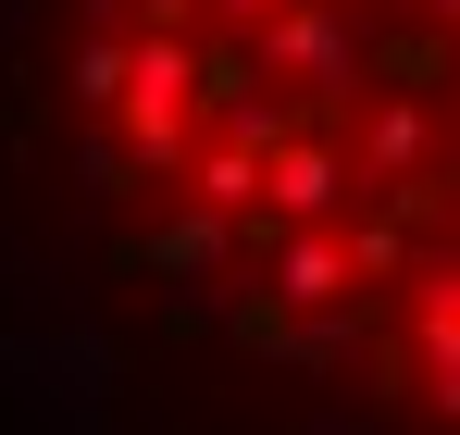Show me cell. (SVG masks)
Listing matches in <instances>:
<instances>
[{
  "label": "cell",
  "mask_w": 460,
  "mask_h": 435,
  "mask_svg": "<svg viewBox=\"0 0 460 435\" xmlns=\"http://www.w3.org/2000/svg\"><path fill=\"white\" fill-rule=\"evenodd\" d=\"M349 187H361V162H349L336 138H287L274 162H261V212H274V224H323Z\"/></svg>",
  "instance_id": "obj_2"
},
{
  "label": "cell",
  "mask_w": 460,
  "mask_h": 435,
  "mask_svg": "<svg viewBox=\"0 0 460 435\" xmlns=\"http://www.w3.org/2000/svg\"><path fill=\"white\" fill-rule=\"evenodd\" d=\"M225 249H236V212L187 200V212L150 224V249H137V262H150V274H174V287H212V274H225Z\"/></svg>",
  "instance_id": "obj_4"
},
{
  "label": "cell",
  "mask_w": 460,
  "mask_h": 435,
  "mask_svg": "<svg viewBox=\"0 0 460 435\" xmlns=\"http://www.w3.org/2000/svg\"><path fill=\"white\" fill-rule=\"evenodd\" d=\"M349 274H361V262H349V236L287 224V236H274V262H261V298H274V311H336V298H349Z\"/></svg>",
  "instance_id": "obj_3"
},
{
  "label": "cell",
  "mask_w": 460,
  "mask_h": 435,
  "mask_svg": "<svg viewBox=\"0 0 460 435\" xmlns=\"http://www.w3.org/2000/svg\"><path fill=\"white\" fill-rule=\"evenodd\" d=\"M187 200H212V212L249 224V212H261V149H225V138H212L199 162H187Z\"/></svg>",
  "instance_id": "obj_7"
},
{
  "label": "cell",
  "mask_w": 460,
  "mask_h": 435,
  "mask_svg": "<svg viewBox=\"0 0 460 435\" xmlns=\"http://www.w3.org/2000/svg\"><path fill=\"white\" fill-rule=\"evenodd\" d=\"M311 435H374V423H361V411H311Z\"/></svg>",
  "instance_id": "obj_10"
},
{
  "label": "cell",
  "mask_w": 460,
  "mask_h": 435,
  "mask_svg": "<svg viewBox=\"0 0 460 435\" xmlns=\"http://www.w3.org/2000/svg\"><path fill=\"white\" fill-rule=\"evenodd\" d=\"M423 149H436V112L423 100H374L349 162H361V187H385V174H423Z\"/></svg>",
  "instance_id": "obj_5"
},
{
  "label": "cell",
  "mask_w": 460,
  "mask_h": 435,
  "mask_svg": "<svg viewBox=\"0 0 460 435\" xmlns=\"http://www.w3.org/2000/svg\"><path fill=\"white\" fill-rule=\"evenodd\" d=\"M199 13H212V25H225V38H261V25H274V13H287V0H199Z\"/></svg>",
  "instance_id": "obj_8"
},
{
  "label": "cell",
  "mask_w": 460,
  "mask_h": 435,
  "mask_svg": "<svg viewBox=\"0 0 460 435\" xmlns=\"http://www.w3.org/2000/svg\"><path fill=\"white\" fill-rule=\"evenodd\" d=\"M361 50H374V25H361L349 0H287V13L249 38V63L311 87V100H349V87H361Z\"/></svg>",
  "instance_id": "obj_1"
},
{
  "label": "cell",
  "mask_w": 460,
  "mask_h": 435,
  "mask_svg": "<svg viewBox=\"0 0 460 435\" xmlns=\"http://www.w3.org/2000/svg\"><path fill=\"white\" fill-rule=\"evenodd\" d=\"M411 13H423V25H448V38H460V0H411Z\"/></svg>",
  "instance_id": "obj_11"
},
{
  "label": "cell",
  "mask_w": 460,
  "mask_h": 435,
  "mask_svg": "<svg viewBox=\"0 0 460 435\" xmlns=\"http://www.w3.org/2000/svg\"><path fill=\"white\" fill-rule=\"evenodd\" d=\"M125 75H137V38H112V25H87V38H75V63H63V100L112 125V112H125Z\"/></svg>",
  "instance_id": "obj_6"
},
{
  "label": "cell",
  "mask_w": 460,
  "mask_h": 435,
  "mask_svg": "<svg viewBox=\"0 0 460 435\" xmlns=\"http://www.w3.org/2000/svg\"><path fill=\"white\" fill-rule=\"evenodd\" d=\"M38 25V0H0V63H13V38Z\"/></svg>",
  "instance_id": "obj_9"
}]
</instances>
